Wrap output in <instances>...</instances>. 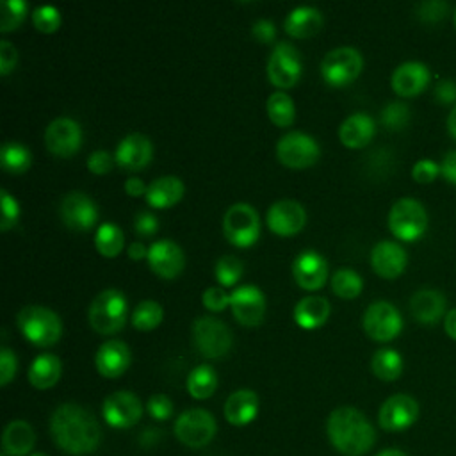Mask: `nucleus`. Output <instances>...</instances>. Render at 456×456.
<instances>
[{
	"label": "nucleus",
	"mask_w": 456,
	"mask_h": 456,
	"mask_svg": "<svg viewBox=\"0 0 456 456\" xmlns=\"http://www.w3.org/2000/svg\"><path fill=\"white\" fill-rule=\"evenodd\" d=\"M50 433L53 442L73 456L93 452L102 438L96 417L75 403H64L52 413Z\"/></svg>",
	"instance_id": "f257e3e1"
},
{
	"label": "nucleus",
	"mask_w": 456,
	"mask_h": 456,
	"mask_svg": "<svg viewBox=\"0 0 456 456\" xmlns=\"http://www.w3.org/2000/svg\"><path fill=\"white\" fill-rule=\"evenodd\" d=\"M331 445L344 456H362L376 442V431L369 419L353 406L335 408L326 420Z\"/></svg>",
	"instance_id": "f03ea898"
},
{
	"label": "nucleus",
	"mask_w": 456,
	"mask_h": 456,
	"mask_svg": "<svg viewBox=\"0 0 456 456\" xmlns=\"http://www.w3.org/2000/svg\"><path fill=\"white\" fill-rule=\"evenodd\" d=\"M18 326L25 338L36 346H52L59 340L62 322L59 315L41 305H28L18 312Z\"/></svg>",
	"instance_id": "7ed1b4c3"
},
{
	"label": "nucleus",
	"mask_w": 456,
	"mask_h": 456,
	"mask_svg": "<svg viewBox=\"0 0 456 456\" xmlns=\"http://www.w3.org/2000/svg\"><path fill=\"white\" fill-rule=\"evenodd\" d=\"M126 314L128 305L125 296L116 289H105L91 301L87 317L98 333H114L125 324Z\"/></svg>",
	"instance_id": "20e7f679"
},
{
	"label": "nucleus",
	"mask_w": 456,
	"mask_h": 456,
	"mask_svg": "<svg viewBox=\"0 0 456 456\" xmlns=\"http://www.w3.org/2000/svg\"><path fill=\"white\" fill-rule=\"evenodd\" d=\"M390 232L401 240L419 239L428 226L424 205L415 198H399L388 212Z\"/></svg>",
	"instance_id": "39448f33"
},
{
	"label": "nucleus",
	"mask_w": 456,
	"mask_h": 456,
	"mask_svg": "<svg viewBox=\"0 0 456 456\" xmlns=\"http://www.w3.org/2000/svg\"><path fill=\"white\" fill-rule=\"evenodd\" d=\"M192 338L200 353L207 358H221L232 346V331L214 315H201L194 319Z\"/></svg>",
	"instance_id": "423d86ee"
},
{
	"label": "nucleus",
	"mask_w": 456,
	"mask_h": 456,
	"mask_svg": "<svg viewBox=\"0 0 456 456\" xmlns=\"http://www.w3.org/2000/svg\"><path fill=\"white\" fill-rule=\"evenodd\" d=\"M224 237L240 248L253 244L260 233V219L256 210L248 203H233L223 217Z\"/></svg>",
	"instance_id": "0eeeda50"
},
{
	"label": "nucleus",
	"mask_w": 456,
	"mask_h": 456,
	"mask_svg": "<svg viewBox=\"0 0 456 456\" xmlns=\"http://www.w3.org/2000/svg\"><path fill=\"white\" fill-rule=\"evenodd\" d=\"M216 429V419L203 408L185 410L175 422L176 438L191 449L205 447L214 438Z\"/></svg>",
	"instance_id": "6e6552de"
},
{
	"label": "nucleus",
	"mask_w": 456,
	"mask_h": 456,
	"mask_svg": "<svg viewBox=\"0 0 456 456\" xmlns=\"http://www.w3.org/2000/svg\"><path fill=\"white\" fill-rule=\"evenodd\" d=\"M362 64L363 59L356 48L337 46L324 55L321 62V73L328 84L344 86L360 73Z\"/></svg>",
	"instance_id": "1a4fd4ad"
},
{
	"label": "nucleus",
	"mask_w": 456,
	"mask_h": 456,
	"mask_svg": "<svg viewBox=\"0 0 456 456\" xmlns=\"http://www.w3.org/2000/svg\"><path fill=\"white\" fill-rule=\"evenodd\" d=\"M301 75V55L297 48L287 41L273 46L267 59V77L278 87H290Z\"/></svg>",
	"instance_id": "9d476101"
},
{
	"label": "nucleus",
	"mask_w": 456,
	"mask_h": 456,
	"mask_svg": "<svg viewBox=\"0 0 456 456\" xmlns=\"http://www.w3.org/2000/svg\"><path fill=\"white\" fill-rule=\"evenodd\" d=\"M319 153L317 141L299 130L283 134L276 144L278 159L289 167H306L317 160Z\"/></svg>",
	"instance_id": "9b49d317"
},
{
	"label": "nucleus",
	"mask_w": 456,
	"mask_h": 456,
	"mask_svg": "<svg viewBox=\"0 0 456 456\" xmlns=\"http://www.w3.org/2000/svg\"><path fill=\"white\" fill-rule=\"evenodd\" d=\"M363 328L370 338L387 342L401 331L403 317L392 303L374 301L365 308Z\"/></svg>",
	"instance_id": "f8f14e48"
},
{
	"label": "nucleus",
	"mask_w": 456,
	"mask_h": 456,
	"mask_svg": "<svg viewBox=\"0 0 456 456\" xmlns=\"http://www.w3.org/2000/svg\"><path fill=\"white\" fill-rule=\"evenodd\" d=\"M102 413L109 426L125 429V428H132L134 424L139 422V419L142 415V404L135 394H132L128 390H118L105 397Z\"/></svg>",
	"instance_id": "ddd939ff"
},
{
	"label": "nucleus",
	"mask_w": 456,
	"mask_h": 456,
	"mask_svg": "<svg viewBox=\"0 0 456 456\" xmlns=\"http://www.w3.org/2000/svg\"><path fill=\"white\" fill-rule=\"evenodd\" d=\"M419 417V403L408 394L390 395L379 408L378 422L385 431L408 429Z\"/></svg>",
	"instance_id": "4468645a"
},
{
	"label": "nucleus",
	"mask_w": 456,
	"mask_h": 456,
	"mask_svg": "<svg viewBox=\"0 0 456 456\" xmlns=\"http://www.w3.org/2000/svg\"><path fill=\"white\" fill-rule=\"evenodd\" d=\"M82 141L80 125L69 116H59L52 119L45 130V142L55 155L68 157L75 153Z\"/></svg>",
	"instance_id": "2eb2a0df"
},
{
	"label": "nucleus",
	"mask_w": 456,
	"mask_h": 456,
	"mask_svg": "<svg viewBox=\"0 0 456 456\" xmlns=\"http://www.w3.org/2000/svg\"><path fill=\"white\" fill-rule=\"evenodd\" d=\"M61 219L71 230H87L96 223L98 210L94 201L80 191L68 192L59 205Z\"/></svg>",
	"instance_id": "dca6fc26"
},
{
	"label": "nucleus",
	"mask_w": 456,
	"mask_h": 456,
	"mask_svg": "<svg viewBox=\"0 0 456 456\" xmlns=\"http://www.w3.org/2000/svg\"><path fill=\"white\" fill-rule=\"evenodd\" d=\"M230 306L239 322L244 326H256L264 319L265 299L258 287L240 285L230 294Z\"/></svg>",
	"instance_id": "f3484780"
},
{
	"label": "nucleus",
	"mask_w": 456,
	"mask_h": 456,
	"mask_svg": "<svg viewBox=\"0 0 456 456\" xmlns=\"http://www.w3.org/2000/svg\"><path fill=\"white\" fill-rule=\"evenodd\" d=\"M306 221L305 208L299 201L283 198L267 208V226L280 235H292L303 228Z\"/></svg>",
	"instance_id": "a211bd4d"
},
{
	"label": "nucleus",
	"mask_w": 456,
	"mask_h": 456,
	"mask_svg": "<svg viewBox=\"0 0 456 456\" xmlns=\"http://www.w3.org/2000/svg\"><path fill=\"white\" fill-rule=\"evenodd\" d=\"M148 262L157 274L164 278H173L182 271L185 256L182 248L175 240L159 239L148 248Z\"/></svg>",
	"instance_id": "6ab92c4d"
},
{
	"label": "nucleus",
	"mask_w": 456,
	"mask_h": 456,
	"mask_svg": "<svg viewBox=\"0 0 456 456\" xmlns=\"http://www.w3.org/2000/svg\"><path fill=\"white\" fill-rule=\"evenodd\" d=\"M408 256L404 248L395 240H379L370 249V264L383 278H395L406 267Z\"/></svg>",
	"instance_id": "aec40b11"
},
{
	"label": "nucleus",
	"mask_w": 456,
	"mask_h": 456,
	"mask_svg": "<svg viewBox=\"0 0 456 456\" xmlns=\"http://www.w3.org/2000/svg\"><path fill=\"white\" fill-rule=\"evenodd\" d=\"M292 274L303 289H319L328 276V262L314 249L301 251L292 262Z\"/></svg>",
	"instance_id": "412c9836"
},
{
	"label": "nucleus",
	"mask_w": 456,
	"mask_h": 456,
	"mask_svg": "<svg viewBox=\"0 0 456 456\" xmlns=\"http://www.w3.org/2000/svg\"><path fill=\"white\" fill-rule=\"evenodd\" d=\"M151 141L139 134V132H134V134H128L125 135L118 146H116V151H114V160L125 167V169H130V171H135V169H141L142 166H146L151 159Z\"/></svg>",
	"instance_id": "4be33fe9"
},
{
	"label": "nucleus",
	"mask_w": 456,
	"mask_h": 456,
	"mask_svg": "<svg viewBox=\"0 0 456 456\" xmlns=\"http://www.w3.org/2000/svg\"><path fill=\"white\" fill-rule=\"evenodd\" d=\"M392 87L401 96L419 94L429 82V69L420 61H406L392 73Z\"/></svg>",
	"instance_id": "5701e85b"
},
{
	"label": "nucleus",
	"mask_w": 456,
	"mask_h": 456,
	"mask_svg": "<svg viewBox=\"0 0 456 456\" xmlns=\"http://www.w3.org/2000/svg\"><path fill=\"white\" fill-rule=\"evenodd\" d=\"M94 363L102 376L118 378L130 365V349L121 340H107L98 347Z\"/></svg>",
	"instance_id": "b1692460"
},
{
	"label": "nucleus",
	"mask_w": 456,
	"mask_h": 456,
	"mask_svg": "<svg viewBox=\"0 0 456 456\" xmlns=\"http://www.w3.org/2000/svg\"><path fill=\"white\" fill-rule=\"evenodd\" d=\"M258 413V395L249 388L235 390L224 403V417L233 426L249 424Z\"/></svg>",
	"instance_id": "393cba45"
},
{
	"label": "nucleus",
	"mask_w": 456,
	"mask_h": 456,
	"mask_svg": "<svg viewBox=\"0 0 456 456\" xmlns=\"http://www.w3.org/2000/svg\"><path fill=\"white\" fill-rule=\"evenodd\" d=\"M410 310L424 324L436 322L445 312V296L435 289H420L411 296Z\"/></svg>",
	"instance_id": "a878e982"
},
{
	"label": "nucleus",
	"mask_w": 456,
	"mask_h": 456,
	"mask_svg": "<svg viewBox=\"0 0 456 456\" xmlns=\"http://www.w3.org/2000/svg\"><path fill=\"white\" fill-rule=\"evenodd\" d=\"M36 444V433L25 420H11L2 435V449L5 456H27Z\"/></svg>",
	"instance_id": "bb28decb"
},
{
	"label": "nucleus",
	"mask_w": 456,
	"mask_h": 456,
	"mask_svg": "<svg viewBox=\"0 0 456 456\" xmlns=\"http://www.w3.org/2000/svg\"><path fill=\"white\" fill-rule=\"evenodd\" d=\"M374 135V119L367 112L349 114L338 126L340 141L349 148H360Z\"/></svg>",
	"instance_id": "cd10ccee"
},
{
	"label": "nucleus",
	"mask_w": 456,
	"mask_h": 456,
	"mask_svg": "<svg viewBox=\"0 0 456 456\" xmlns=\"http://www.w3.org/2000/svg\"><path fill=\"white\" fill-rule=\"evenodd\" d=\"M322 25V14L314 5H297L283 20V27L290 36L306 37L315 34Z\"/></svg>",
	"instance_id": "c85d7f7f"
},
{
	"label": "nucleus",
	"mask_w": 456,
	"mask_h": 456,
	"mask_svg": "<svg viewBox=\"0 0 456 456\" xmlns=\"http://www.w3.org/2000/svg\"><path fill=\"white\" fill-rule=\"evenodd\" d=\"M146 201L151 207H169L176 203L182 194H183V182L178 176L166 175L155 178L148 187H146Z\"/></svg>",
	"instance_id": "c756f323"
},
{
	"label": "nucleus",
	"mask_w": 456,
	"mask_h": 456,
	"mask_svg": "<svg viewBox=\"0 0 456 456\" xmlns=\"http://www.w3.org/2000/svg\"><path fill=\"white\" fill-rule=\"evenodd\" d=\"M330 315V303L322 296H305L294 306V319L301 328L321 326Z\"/></svg>",
	"instance_id": "7c9ffc66"
},
{
	"label": "nucleus",
	"mask_w": 456,
	"mask_h": 456,
	"mask_svg": "<svg viewBox=\"0 0 456 456\" xmlns=\"http://www.w3.org/2000/svg\"><path fill=\"white\" fill-rule=\"evenodd\" d=\"M61 378V360L52 353H43L34 358L28 367V381L36 388H50Z\"/></svg>",
	"instance_id": "2f4dec72"
},
{
	"label": "nucleus",
	"mask_w": 456,
	"mask_h": 456,
	"mask_svg": "<svg viewBox=\"0 0 456 456\" xmlns=\"http://www.w3.org/2000/svg\"><path fill=\"white\" fill-rule=\"evenodd\" d=\"M370 369L379 379L394 381L403 372V358L395 349L381 347L372 354Z\"/></svg>",
	"instance_id": "473e14b6"
},
{
	"label": "nucleus",
	"mask_w": 456,
	"mask_h": 456,
	"mask_svg": "<svg viewBox=\"0 0 456 456\" xmlns=\"http://www.w3.org/2000/svg\"><path fill=\"white\" fill-rule=\"evenodd\" d=\"M217 387V374L216 370L207 365H196L187 376V390L194 399H207L214 394Z\"/></svg>",
	"instance_id": "72a5a7b5"
},
{
	"label": "nucleus",
	"mask_w": 456,
	"mask_h": 456,
	"mask_svg": "<svg viewBox=\"0 0 456 456\" xmlns=\"http://www.w3.org/2000/svg\"><path fill=\"white\" fill-rule=\"evenodd\" d=\"M94 246L103 256H114L123 248V232L114 223H102L94 233Z\"/></svg>",
	"instance_id": "f704fd0d"
},
{
	"label": "nucleus",
	"mask_w": 456,
	"mask_h": 456,
	"mask_svg": "<svg viewBox=\"0 0 456 456\" xmlns=\"http://www.w3.org/2000/svg\"><path fill=\"white\" fill-rule=\"evenodd\" d=\"M0 164L11 173H21L30 166V151L21 142L5 141L0 148Z\"/></svg>",
	"instance_id": "c9c22d12"
},
{
	"label": "nucleus",
	"mask_w": 456,
	"mask_h": 456,
	"mask_svg": "<svg viewBox=\"0 0 456 456\" xmlns=\"http://www.w3.org/2000/svg\"><path fill=\"white\" fill-rule=\"evenodd\" d=\"M265 107H267V114L273 123H276L280 126H287L294 121L296 109H294L292 98L287 93H283V91L271 93Z\"/></svg>",
	"instance_id": "e433bc0d"
},
{
	"label": "nucleus",
	"mask_w": 456,
	"mask_h": 456,
	"mask_svg": "<svg viewBox=\"0 0 456 456\" xmlns=\"http://www.w3.org/2000/svg\"><path fill=\"white\" fill-rule=\"evenodd\" d=\"M362 285H363L362 276L356 271H353L351 267H340L331 276L333 292L344 299H351V297L358 296L362 290Z\"/></svg>",
	"instance_id": "4c0bfd02"
},
{
	"label": "nucleus",
	"mask_w": 456,
	"mask_h": 456,
	"mask_svg": "<svg viewBox=\"0 0 456 456\" xmlns=\"http://www.w3.org/2000/svg\"><path fill=\"white\" fill-rule=\"evenodd\" d=\"M162 321V306L153 299L141 301L132 312V324L137 330H153Z\"/></svg>",
	"instance_id": "58836bf2"
},
{
	"label": "nucleus",
	"mask_w": 456,
	"mask_h": 456,
	"mask_svg": "<svg viewBox=\"0 0 456 456\" xmlns=\"http://www.w3.org/2000/svg\"><path fill=\"white\" fill-rule=\"evenodd\" d=\"M27 14V4L23 0H2L0 2V30L9 32L16 28Z\"/></svg>",
	"instance_id": "ea45409f"
},
{
	"label": "nucleus",
	"mask_w": 456,
	"mask_h": 456,
	"mask_svg": "<svg viewBox=\"0 0 456 456\" xmlns=\"http://www.w3.org/2000/svg\"><path fill=\"white\" fill-rule=\"evenodd\" d=\"M214 274L219 283L233 285L242 274V262L235 255H223L214 264Z\"/></svg>",
	"instance_id": "a19ab883"
},
{
	"label": "nucleus",
	"mask_w": 456,
	"mask_h": 456,
	"mask_svg": "<svg viewBox=\"0 0 456 456\" xmlns=\"http://www.w3.org/2000/svg\"><path fill=\"white\" fill-rule=\"evenodd\" d=\"M410 119V109L403 102H390L381 110V121L390 130L403 128Z\"/></svg>",
	"instance_id": "79ce46f5"
},
{
	"label": "nucleus",
	"mask_w": 456,
	"mask_h": 456,
	"mask_svg": "<svg viewBox=\"0 0 456 456\" xmlns=\"http://www.w3.org/2000/svg\"><path fill=\"white\" fill-rule=\"evenodd\" d=\"M34 25L43 32H53L61 23L59 9L53 5H39L32 11Z\"/></svg>",
	"instance_id": "37998d69"
},
{
	"label": "nucleus",
	"mask_w": 456,
	"mask_h": 456,
	"mask_svg": "<svg viewBox=\"0 0 456 456\" xmlns=\"http://www.w3.org/2000/svg\"><path fill=\"white\" fill-rule=\"evenodd\" d=\"M417 16L422 21H440L449 11V4L444 0H426L417 4Z\"/></svg>",
	"instance_id": "c03bdc74"
},
{
	"label": "nucleus",
	"mask_w": 456,
	"mask_h": 456,
	"mask_svg": "<svg viewBox=\"0 0 456 456\" xmlns=\"http://www.w3.org/2000/svg\"><path fill=\"white\" fill-rule=\"evenodd\" d=\"M0 200H2V219H0V228L5 232L12 228L18 221L20 216V207L14 196H11L5 189H0Z\"/></svg>",
	"instance_id": "a18cd8bd"
},
{
	"label": "nucleus",
	"mask_w": 456,
	"mask_h": 456,
	"mask_svg": "<svg viewBox=\"0 0 456 456\" xmlns=\"http://www.w3.org/2000/svg\"><path fill=\"white\" fill-rule=\"evenodd\" d=\"M148 413L157 420H166L173 413V403L166 394H155L148 399Z\"/></svg>",
	"instance_id": "49530a36"
},
{
	"label": "nucleus",
	"mask_w": 456,
	"mask_h": 456,
	"mask_svg": "<svg viewBox=\"0 0 456 456\" xmlns=\"http://www.w3.org/2000/svg\"><path fill=\"white\" fill-rule=\"evenodd\" d=\"M411 175L417 182L420 183H429L433 182L438 175H440V164H436L431 159H420L413 164L411 167Z\"/></svg>",
	"instance_id": "de8ad7c7"
},
{
	"label": "nucleus",
	"mask_w": 456,
	"mask_h": 456,
	"mask_svg": "<svg viewBox=\"0 0 456 456\" xmlns=\"http://www.w3.org/2000/svg\"><path fill=\"white\" fill-rule=\"evenodd\" d=\"M201 301L208 310L217 312V310H223L230 303V296L221 287H208V289H205Z\"/></svg>",
	"instance_id": "09e8293b"
},
{
	"label": "nucleus",
	"mask_w": 456,
	"mask_h": 456,
	"mask_svg": "<svg viewBox=\"0 0 456 456\" xmlns=\"http://www.w3.org/2000/svg\"><path fill=\"white\" fill-rule=\"evenodd\" d=\"M112 162H114V157L107 150H94L87 157V167L94 175L107 173L112 167Z\"/></svg>",
	"instance_id": "8fccbe9b"
},
{
	"label": "nucleus",
	"mask_w": 456,
	"mask_h": 456,
	"mask_svg": "<svg viewBox=\"0 0 456 456\" xmlns=\"http://www.w3.org/2000/svg\"><path fill=\"white\" fill-rule=\"evenodd\" d=\"M16 367H18V362L14 353L4 346L0 349V385H7L12 379Z\"/></svg>",
	"instance_id": "3c124183"
},
{
	"label": "nucleus",
	"mask_w": 456,
	"mask_h": 456,
	"mask_svg": "<svg viewBox=\"0 0 456 456\" xmlns=\"http://www.w3.org/2000/svg\"><path fill=\"white\" fill-rule=\"evenodd\" d=\"M134 228H135V232H137L139 235L150 237V235H153V233L157 232V228H159V219H157L151 212L141 210V212L135 214Z\"/></svg>",
	"instance_id": "603ef678"
},
{
	"label": "nucleus",
	"mask_w": 456,
	"mask_h": 456,
	"mask_svg": "<svg viewBox=\"0 0 456 456\" xmlns=\"http://www.w3.org/2000/svg\"><path fill=\"white\" fill-rule=\"evenodd\" d=\"M18 52L7 39H0V73L7 75L11 68L16 64Z\"/></svg>",
	"instance_id": "864d4df0"
},
{
	"label": "nucleus",
	"mask_w": 456,
	"mask_h": 456,
	"mask_svg": "<svg viewBox=\"0 0 456 456\" xmlns=\"http://www.w3.org/2000/svg\"><path fill=\"white\" fill-rule=\"evenodd\" d=\"M435 98L440 103L456 102V82L452 78H442L435 86Z\"/></svg>",
	"instance_id": "5fc2aeb1"
},
{
	"label": "nucleus",
	"mask_w": 456,
	"mask_h": 456,
	"mask_svg": "<svg viewBox=\"0 0 456 456\" xmlns=\"http://www.w3.org/2000/svg\"><path fill=\"white\" fill-rule=\"evenodd\" d=\"M251 32H253V36H255L256 39L267 43V41H271V39L274 37L276 28H274V23L269 21V20H256V21L253 23Z\"/></svg>",
	"instance_id": "6e6d98bb"
},
{
	"label": "nucleus",
	"mask_w": 456,
	"mask_h": 456,
	"mask_svg": "<svg viewBox=\"0 0 456 456\" xmlns=\"http://www.w3.org/2000/svg\"><path fill=\"white\" fill-rule=\"evenodd\" d=\"M440 173L447 182L456 183V150H451L444 155V160L440 164Z\"/></svg>",
	"instance_id": "4d7b16f0"
},
{
	"label": "nucleus",
	"mask_w": 456,
	"mask_h": 456,
	"mask_svg": "<svg viewBox=\"0 0 456 456\" xmlns=\"http://www.w3.org/2000/svg\"><path fill=\"white\" fill-rule=\"evenodd\" d=\"M146 187L148 185H144V182L139 176H128L125 180V191L132 196H139V194L146 192Z\"/></svg>",
	"instance_id": "13d9d810"
},
{
	"label": "nucleus",
	"mask_w": 456,
	"mask_h": 456,
	"mask_svg": "<svg viewBox=\"0 0 456 456\" xmlns=\"http://www.w3.org/2000/svg\"><path fill=\"white\" fill-rule=\"evenodd\" d=\"M444 328H445V333L456 340V308H451L445 317H444Z\"/></svg>",
	"instance_id": "bf43d9fd"
},
{
	"label": "nucleus",
	"mask_w": 456,
	"mask_h": 456,
	"mask_svg": "<svg viewBox=\"0 0 456 456\" xmlns=\"http://www.w3.org/2000/svg\"><path fill=\"white\" fill-rule=\"evenodd\" d=\"M128 256L134 258V260H139L142 256H148V249H146V246L142 242H132L128 246Z\"/></svg>",
	"instance_id": "052dcab7"
},
{
	"label": "nucleus",
	"mask_w": 456,
	"mask_h": 456,
	"mask_svg": "<svg viewBox=\"0 0 456 456\" xmlns=\"http://www.w3.org/2000/svg\"><path fill=\"white\" fill-rule=\"evenodd\" d=\"M447 128L451 132V135L456 139V105L451 109L449 118H447Z\"/></svg>",
	"instance_id": "680f3d73"
},
{
	"label": "nucleus",
	"mask_w": 456,
	"mask_h": 456,
	"mask_svg": "<svg viewBox=\"0 0 456 456\" xmlns=\"http://www.w3.org/2000/svg\"><path fill=\"white\" fill-rule=\"evenodd\" d=\"M376 456H408V454L403 452V451H399V449H385V451L378 452Z\"/></svg>",
	"instance_id": "e2e57ef3"
},
{
	"label": "nucleus",
	"mask_w": 456,
	"mask_h": 456,
	"mask_svg": "<svg viewBox=\"0 0 456 456\" xmlns=\"http://www.w3.org/2000/svg\"><path fill=\"white\" fill-rule=\"evenodd\" d=\"M30 456H48V454H45V452H32Z\"/></svg>",
	"instance_id": "0e129e2a"
},
{
	"label": "nucleus",
	"mask_w": 456,
	"mask_h": 456,
	"mask_svg": "<svg viewBox=\"0 0 456 456\" xmlns=\"http://www.w3.org/2000/svg\"><path fill=\"white\" fill-rule=\"evenodd\" d=\"M452 21H454V27H456V11H454V16H452Z\"/></svg>",
	"instance_id": "69168bd1"
}]
</instances>
